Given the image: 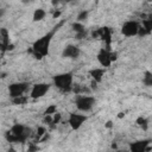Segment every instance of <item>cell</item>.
I'll return each instance as SVG.
<instances>
[{
	"label": "cell",
	"instance_id": "cell-1",
	"mask_svg": "<svg viewBox=\"0 0 152 152\" xmlns=\"http://www.w3.org/2000/svg\"><path fill=\"white\" fill-rule=\"evenodd\" d=\"M56 30H57V27H55L51 32H49L48 34H45L44 37H42V38H39L37 42H34L31 52L33 53V56H34L36 58L40 59V58H43L44 56L48 55V52H49V46H50V42H51V38H52V36H53V33H55Z\"/></svg>",
	"mask_w": 152,
	"mask_h": 152
},
{
	"label": "cell",
	"instance_id": "cell-2",
	"mask_svg": "<svg viewBox=\"0 0 152 152\" xmlns=\"http://www.w3.org/2000/svg\"><path fill=\"white\" fill-rule=\"evenodd\" d=\"M30 135V128L25 127L24 125H14L7 133L6 139L10 142H24Z\"/></svg>",
	"mask_w": 152,
	"mask_h": 152
},
{
	"label": "cell",
	"instance_id": "cell-3",
	"mask_svg": "<svg viewBox=\"0 0 152 152\" xmlns=\"http://www.w3.org/2000/svg\"><path fill=\"white\" fill-rule=\"evenodd\" d=\"M53 82H55V86L59 88L62 91H69L72 89V75L70 72L55 76Z\"/></svg>",
	"mask_w": 152,
	"mask_h": 152
},
{
	"label": "cell",
	"instance_id": "cell-4",
	"mask_svg": "<svg viewBox=\"0 0 152 152\" xmlns=\"http://www.w3.org/2000/svg\"><path fill=\"white\" fill-rule=\"evenodd\" d=\"M95 104V99L91 96H87V95H80L76 99V106L82 112H88L93 108V106Z\"/></svg>",
	"mask_w": 152,
	"mask_h": 152
},
{
	"label": "cell",
	"instance_id": "cell-5",
	"mask_svg": "<svg viewBox=\"0 0 152 152\" xmlns=\"http://www.w3.org/2000/svg\"><path fill=\"white\" fill-rule=\"evenodd\" d=\"M28 88V84L25 83V82H19V83H13L10 86V95L12 99H15V97H19L21 96L26 89Z\"/></svg>",
	"mask_w": 152,
	"mask_h": 152
},
{
	"label": "cell",
	"instance_id": "cell-6",
	"mask_svg": "<svg viewBox=\"0 0 152 152\" xmlns=\"http://www.w3.org/2000/svg\"><path fill=\"white\" fill-rule=\"evenodd\" d=\"M122 33L127 37H132V36H135L138 34V31H139V24L134 20H129V21H126L124 25H122V28H121Z\"/></svg>",
	"mask_w": 152,
	"mask_h": 152
},
{
	"label": "cell",
	"instance_id": "cell-7",
	"mask_svg": "<svg viewBox=\"0 0 152 152\" xmlns=\"http://www.w3.org/2000/svg\"><path fill=\"white\" fill-rule=\"evenodd\" d=\"M91 36L94 38H97V39H102L107 43V45L110 44V38H112V31L108 28V27H101V28H97L96 31H94L91 33Z\"/></svg>",
	"mask_w": 152,
	"mask_h": 152
},
{
	"label": "cell",
	"instance_id": "cell-8",
	"mask_svg": "<svg viewBox=\"0 0 152 152\" xmlns=\"http://www.w3.org/2000/svg\"><path fill=\"white\" fill-rule=\"evenodd\" d=\"M86 120H87V116L86 115H82V114L71 113L70 116H69V124H70V126H71L72 129H78Z\"/></svg>",
	"mask_w": 152,
	"mask_h": 152
},
{
	"label": "cell",
	"instance_id": "cell-9",
	"mask_svg": "<svg viewBox=\"0 0 152 152\" xmlns=\"http://www.w3.org/2000/svg\"><path fill=\"white\" fill-rule=\"evenodd\" d=\"M50 86L46 84V83H38V84H34L32 90H31V97L33 99H38V97H42L43 95L46 94V91L49 90Z\"/></svg>",
	"mask_w": 152,
	"mask_h": 152
},
{
	"label": "cell",
	"instance_id": "cell-10",
	"mask_svg": "<svg viewBox=\"0 0 152 152\" xmlns=\"http://www.w3.org/2000/svg\"><path fill=\"white\" fill-rule=\"evenodd\" d=\"M97 61L102 66H109L112 63V52H109L107 49H102L97 55Z\"/></svg>",
	"mask_w": 152,
	"mask_h": 152
},
{
	"label": "cell",
	"instance_id": "cell-11",
	"mask_svg": "<svg viewBox=\"0 0 152 152\" xmlns=\"http://www.w3.org/2000/svg\"><path fill=\"white\" fill-rule=\"evenodd\" d=\"M80 48L78 46H76V45H68V46H65L64 48V50H63V57H65V58H77L78 56H80Z\"/></svg>",
	"mask_w": 152,
	"mask_h": 152
},
{
	"label": "cell",
	"instance_id": "cell-12",
	"mask_svg": "<svg viewBox=\"0 0 152 152\" xmlns=\"http://www.w3.org/2000/svg\"><path fill=\"white\" fill-rule=\"evenodd\" d=\"M150 140H141L131 144V152H147Z\"/></svg>",
	"mask_w": 152,
	"mask_h": 152
},
{
	"label": "cell",
	"instance_id": "cell-13",
	"mask_svg": "<svg viewBox=\"0 0 152 152\" xmlns=\"http://www.w3.org/2000/svg\"><path fill=\"white\" fill-rule=\"evenodd\" d=\"M10 45V39H8V32L6 28H0V49L2 51H6Z\"/></svg>",
	"mask_w": 152,
	"mask_h": 152
},
{
	"label": "cell",
	"instance_id": "cell-14",
	"mask_svg": "<svg viewBox=\"0 0 152 152\" xmlns=\"http://www.w3.org/2000/svg\"><path fill=\"white\" fill-rule=\"evenodd\" d=\"M103 74H104V70H103V69H99V68H96V69L90 70V76L93 77L94 82H100V81L102 80Z\"/></svg>",
	"mask_w": 152,
	"mask_h": 152
},
{
	"label": "cell",
	"instance_id": "cell-15",
	"mask_svg": "<svg viewBox=\"0 0 152 152\" xmlns=\"http://www.w3.org/2000/svg\"><path fill=\"white\" fill-rule=\"evenodd\" d=\"M45 14H46V13H45V11H44L43 8H38V10H36L34 13H33V20H34V21H39V20L44 19Z\"/></svg>",
	"mask_w": 152,
	"mask_h": 152
},
{
	"label": "cell",
	"instance_id": "cell-16",
	"mask_svg": "<svg viewBox=\"0 0 152 152\" xmlns=\"http://www.w3.org/2000/svg\"><path fill=\"white\" fill-rule=\"evenodd\" d=\"M72 28H74V31L76 32V34H77V33L87 32L86 28H84V26H83L81 23H74V24H72Z\"/></svg>",
	"mask_w": 152,
	"mask_h": 152
},
{
	"label": "cell",
	"instance_id": "cell-17",
	"mask_svg": "<svg viewBox=\"0 0 152 152\" xmlns=\"http://www.w3.org/2000/svg\"><path fill=\"white\" fill-rule=\"evenodd\" d=\"M12 100H13V103H15V104H25L27 102V97L24 96V95H21L19 97H15V99H12Z\"/></svg>",
	"mask_w": 152,
	"mask_h": 152
},
{
	"label": "cell",
	"instance_id": "cell-18",
	"mask_svg": "<svg viewBox=\"0 0 152 152\" xmlns=\"http://www.w3.org/2000/svg\"><path fill=\"white\" fill-rule=\"evenodd\" d=\"M144 83H145L147 87L152 86V75H151V72H150V71H147V72L145 74V77H144Z\"/></svg>",
	"mask_w": 152,
	"mask_h": 152
},
{
	"label": "cell",
	"instance_id": "cell-19",
	"mask_svg": "<svg viewBox=\"0 0 152 152\" xmlns=\"http://www.w3.org/2000/svg\"><path fill=\"white\" fill-rule=\"evenodd\" d=\"M137 124L139 125V126H141L142 128H147V120L144 118V116H139L138 119H137Z\"/></svg>",
	"mask_w": 152,
	"mask_h": 152
},
{
	"label": "cell",
	"instance_id": "cell-20",
	"mask_svg": "<svg viewBox=\"0 0 152 152\" xmlns=\"http://www.w3.org/2000/svg\"><path fill=\"white\" fill-rule=\"evenodd\" d=\"M56 110H57V107L55 104H51L45 109V115H52L56 113Z\"/></svg>",
	"mask_w": 152,
	"mask_h": 152
},
{
	"label": "cell",
	"instance_id": "cell-21",
	"mask_svg": "<svg viewBox=\"0 0 152 152\" xmlns=\"http://www.w3.org/2000/svg\"><path fill=\"white\" fill-rule=\"evenodd\" d=\"M87 17H88V11H82V12L78 14L77 20H78V21H83V20L87 19Z\"/></svg>",
	"mask_w": 152,
	"mask_h": 152
},
{
	"label": "cell",
	"instance_id": "cell-22",
	"mask_svg": "<svg viewBox=\"0 0 152 152\" xmlns=\"http://www.w3.org/2000/svg\"><path fill=\"white\" fill-rule=\"evenodd\" d=\"M39 150V147L34 144H30L28 145V148H27V152H37Z\"/></svg>",
	"mask_w": 152,
	"mask_h": 152
},
{
	"label": "cell",
	"instance_id": "cell-23",
	"mask_svg": "<svg viewBox=\"0 0 152 152\" xmlns=\"http://www.w3.org/2000/svg\"><path fill=\"white\" fill-rule=\"evenodd\" d=\"M59 120H61V114L59 113H55L53 118H52V124H58Z\"/></svg>",
	"mask_w": 152,
	"mask_h": 152
},
{
	"label": "cell",
	"instance_id": "cell-24",
	"mask_svg": "<svg viewBox=\"0 0 152 152\" xmlns=\"http://www.w3.org/2000/svg\"><path fill=\"white\" fill-rule=\"evenodd\" d=\"M45 134V128L44 127H39L38 129H37V137H38V139L40 138V137H43Z\"/></svg>",
	"mask_w": 152,
	"mask_h": 152
},
{
	"label": "cell",
	"instance_id": "cell-25",
	"mask_svg": "<svg viewBox=\"0 0 152 152\" xmlns=\"http://www.w3.org/2000/svg\"><path fill=\"white\" fill-rule=\"evenodd\" d=\"M44 122H45V124H52V118H51V115H45Z\"/></svg>",
	"mask_w": 152,
	"mask_h": 152
},
{
	"label": "cell",
	"instance_id": "cell-26",
	"mask_svg": "<svg viewBox=\"0 0 152 152\" xmlns=\"http://www.w3.org/2000/svg\"><path fill=\"white\" fill-rule=\"evenodd\" d=\"M61 13H62L61 11H55V12H53V15H52V17H53L55 19H56V18H59V15H61Z\"/></svg>",
	"mask_w": 152,
	"mask_h": 152
},
{
	"label": "cell",
	"instance_id": "cell-27",
	"mask_svg": "<svg viewBox=\"0 0 152 152\" xmlns=\"http://www.w3.org/2000/svg\"><path fill=\"white\" fill-rule=\"evenodd\" d=\"M116 59V52H112V62Z\"/></svg>",
	"mask_w": 152,
	"mask_h": 152
},
{
	"label": "cell",
	"instance_id": "cell-28",
	"mask_svg": "<svg viewBox=\"0 0 152 152\" xmlns=\"http://www.w3.org/2000/svg\"><path fill=\"white\" fill-rule=\"evenodd\" d=\"M112 126H113V122H112V121H108V122L106 124V127H107V128H110Z\"/></svg>",
	"mask_w": 152,
	"mask_h": 152
},
{
	"label": "cell",
	"instance_id": "cell-29",
	"mask_svg": "<svg viewBox=\"0 0 152 152\" xmlns=\"http://www.w3.org/2000/svg\"><path fill=\"white\" fill-rule=\"evenodd\" d=\"M4 13H5V10H4V8H0V17H2Z\"/></svg>",
	"mask_w": 152,
	"mask_h": 152
},
{
	"label": "cell",
	"instance_id": "cell-30",
	"mask_svg": "<svg viewBox=\"0 0 152 152\" xmlns=\"http://www.w3.org/2000/svg\"><path fill=\"white\" fill-rule=\"evenodd\" d=\"M118 116H119V118H124V116H125V114L121 112V113H119V115H118Z\"/></svg>",
	"mask_w": 152,
	"mask_h": 152
},
{
	"label": "cell",
	"instance_id": "cell-31",
	"mask_svg": "<svg viewBox=\"0 0 152 152\" xmlns=\"http://www.w3.org/2000/svg\"><path fill=\"white\" fill-rule=\"evenodd\" d=\"M8 152H15V150H14V148H10Z\"/></svg>",
	"mask_w": 152,
	"mask_h": 152
},
{
	"label": "cell",
	"instance_id": "cell-32",
	"mask_svg": "<svg viewBox=\"0 0 152 152\" xmlns=\"http://www.w3.org/2000/svg\"><path fill=\"white\" fill-rule=\"evenodd\" d=\"M122 152H128V151H122Z\"/></svg>",
	"mask_w": 152,
	"mask_h": 152
}]
</instances>
